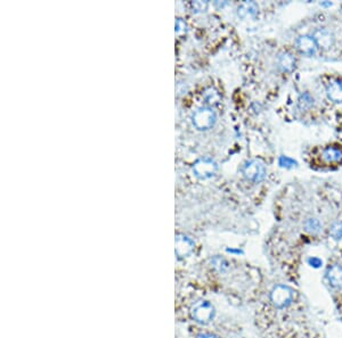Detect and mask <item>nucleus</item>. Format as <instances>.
I'll use <instances>...</instances> for the list:
<instances>
[{"label": "nucleus", "instance_id": "f257e3e1", "mask_svg": "<svg viewBox=\"0 0 342 338\" xmlns=\"http://www.w3.org/2000/svg\"><path fill=\"white\" fill-rule=\"evenodd\" d=\"M293 300V290L285 285H277L270 293V302L276 309L289 306Z\"/></svg>", "mask_w": 342, "mask_h": 338}, {"label": "nucleus", "instance_id": "f03ea898", "mask_svg": "<svg viewBox=\"0 0 342 338\" xmlns=\"http://www.w3.org/2000/svg\"><path fill=\"white\" fill-rule=\"evenodd\" d=\"M193 318L200 323H208L212 320L215 316V309L209 302H199L196 303L192 311Z\"/></svg>", "mask_w": 342, "mask_h": 338}, {"label": "nucleus", "instance_id": "7ed1b4c3", "mask_svg": "<svg viewBox=\"0 0 342 338\" xmlns=\"http://www.w3.org/2000/svg\"><path fill=\"white\" fill-rule=\"evenodd\" d=\"M243 172H244L245 177L253 182L262 181L266 175L265 165L258 161L249 162L243 169Z\"/></svg>", "mask_w": 342, "mask_h": 338}, {"label": "nucleus", "instance_id": "20e7f679", "mask_svg": "<svg viewBox=\"0 0 342 338\" xmlns=\"http://www.w3.org/2000/svg\"><path fill=\"white\" fill-rule=\"evenodd\" d=\"M296 47L298 52L302 55H314L317 49V43L310 36H301L296 40Z\"/></svg>", "mask_w": 342, "mask_h": 338}, {"label": "nucleus", "instance_id": "39448f33", "mask_svg": "<svg viewBox=\"0 0 342 338\" xmlns=\"http://www.w3.org/2000/svg\"><path fill=\"white\" fill-rule=\"evenodd\" d=\"M313 38L317 43V47L323 49H328L333 46L334 36L326 29H318L314 32Z\"/></svg>", "mask_w": 342, "mask_h": 338}, {"label": "nucleus", "instance_id": "423d86ee", "mask_svg": "<svg viewBox=\"0 0 342 338\" xmlns=\"http://www.w3.org/2000/svg\"><path fill=\"white\" fill-rule=\"evenodd\" d=\"M325 276L331 287L335 289L342 288V266L340 264H333L327 268Z\"/></svg>", "mask_w": 342, "mask_h": 338}, {"label": "nucleus", "instance_id": "0eeeda50", "mask_svg": "<svg viewBox=\"0 0 342 338\" xmlns=\"http://www.w3.org/2000/svg\"><path fill=\"white\" fill-rule=\"evenodd\" d=\"M296 66V59L292 56V54L284 52L281 53L277 57V67L282 72H291Z\"/></svg>", "mask_w": 342, "mask_h": 338}, {"label": "nucleus", "instance_id": "6e6552de", "mask_svg": "<svg viewBox=\"0 0 342 338\" xmlns=\"http://www.w3.org/2000/svg\"><path fill=\"white\" fill-rule=\"evenodd\" d=\"M195 122L198 124V127L202 128V129L211 127L215 122V114L212 113V111L204 108V110H201L196 114Z\"/></svg>", "mask_w": 342, "mask_h": 338}, {"label": "nucleus", "instance_id": "1a4fd4ad", "mask_svg": "<svg viewBox=\"0 0 342 338\" xmlns=\"http://www.w3.org/2000/svg\"><path fill=\"white\" fill-rule=\"evenodd\" d=\"M327 98L333 103H342V83L339 81H333L326 88Z\"/></svg>", "mask_w": 342, "mask_h": 338}, {"label": "nucleus", "instance_id": "9d476101", "mask_svg": "<svg viewBox=\"0 0 342 338\" xmlns=\"http://www.w3.org/2000/svg\"><path fill=\"white\" fill-rule=\"evenodd\" d=\"M322 158L326 163H339L342 161V150L334 147H327L322 151Z\"/></svg>", "mask_w": 342, "mask_h": 338}, {"label": "nucleus", "instance_id": "9b49d317", "mask_svg": "<svg viewBox=\"0 0 342 338\" xmlns=\"http://www.w3.org/2000/svg\"><path fill=\"white\" fill-rule=\"evenodd\" d=\"M303 227H304V230H306L307 232H309V234H318V232H320L321 229H322L320 220H317L315 218L307 219L303 223Z\"/></svg>", "mask_w": 342, "mask_h": 338}, {"label": "nucleus", "instance_id": "f8f14e48", "mask_svg": "<svg viewBox=\"0 0 342 338\" xmlns=\"http://www.w3.org/2000/svg\"><path fill=\"white\" fill-rule=\"evenodd\" d=\"M298 105H299L301 110H308L314 105V98L308 93H304L298 99Z\"/></svg>", "mask_w": 342, "mask_h": 338}, {"label": "nucleus", "instance_id": "ddd939ff", "mask_svg": "<svg viewBox=\"0 0 342 338\" xmlns=\"http://www.w3.org/2000/svg\"><path fill=\"white\" fill-rule=\"evenodd\" d=\"M330 235L334 239H342V222H335L330 228Z\"/></svg>", "mask_w": 342, "mask_h": 338}, {"label": "nucleus", "instance_id": "4468645a", "mask_svg": "<svg viewBox=\"0 0 342 338\" xmlns=\"http://www.w3.org/2000/svg\"><path fill=\"white\" fill-rule=\"evenodd\" d=\"M279 164L281 168H286V169H291L297 167V162L292 160V158L287 157V156H281L279 158Z\"/></svg>", "mask_w": 342, "mask_h": 338}, {"label": "nucleus", "instance_id": "2eb2a0df", "mask_svg": "<svg viewBox=\"0 0 342 338\" xmlns=\"http://www.w3.org/2000/svg\"><path fill=\"white\" fill-rule=\"evenodd\" d=\"M308 262H309V264L311 266H314V268H320V266L322 265V261L317 258H311V259L308 260Z\"/></svg>", "mask_w": 342, "mask_h": 338}, {"label": "nucleus", "instance_id": "dca6fc26", "mask_svg": "<svg viewBox=\"0 0 342 338\" xmlns=\"http://www.w3.org/2000/svg\"><path fill=\"white\" fill-rule=\"evenodd\" d=\"M196 338H218V337H217L216 335H212V334H200Z\"/></svg>", "mask_w": 342, "mask_h": 338}]
</instances>
